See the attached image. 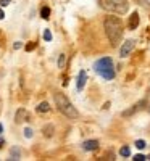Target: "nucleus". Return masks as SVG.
<instances>
[{"label": "nucleus", "instance_id": "nucleus-1", "mask_svg": "<svg viewBox=\"0 0 150 161\" xmlns=\"http://www.w3.org/2000/svg\"><path fill=\"white\" fill-rule=\"evenodd\" d=\"M104 27H105V32H107L110 44L113 47H116L121 42V39H123V31H124L123 21H121L118 16H107Z\"/></svg>", "mask_w": 150, "mask_h": 161}, {"label": "nucleus", "instance_id": "nucleus-2", "mask_svg": "<svg viewBox=\"0 0 150 161\" xmlns=\"http://www.w3.org/2000/svg\"><path fill=\"white\" fill-rule=\"evenodd\" d=\"M53 100H55V105H57L58 111L63 113L66 118H70V119H78V118H79L78 110L71 105V102H70L66 97H65L63 93H55V95H53Z\"/></svg>", "mask_w": 150, "mask_h": 161}, {"label": "nucleus", "instance_id": "nucleus-3", "mask_svg": "<svg viewBox=\"0 0 150 161\" xmlns=\"http://www.w3.org/2000/svg\"><path fill=\"white\" fill-rule=\"evenodd\" d=\"M99 7L108 13H119L123 15L129 10L128 0H97Z\"/></svg>", "mask_w": 150, "mask_h": 161}, {"label": "nucleus", "instance_id": "nucleus-4", "mask_svg": "<svg viewBox=\"0 0 150 161\" xmlns=\"http://www.w3.org/2000/svg\"><path fill=\"white\" fill-rule=\"evenodd\" d=\"M94 69H95L102 78L107 79V81H111L115 78V69H113V60L110 56H104L100 58L99 61H95L94 64Z\"/></svg>", "mask_w": 150, "mask_h": 161}, {"label": "nucleus", "instance_id": "nucleus-5", "mask_svg": "<svg viewBox=\"0 0 150 161\" xmlns=\"http://www.w3.org/2000/svg\"><path fill=\"white\" fill-rule=\"evenodd\" d=\"M134 45H136V42L133 40V39H129V40H124V44L121 45V50H119V53H121V56H128L131 52L134 50Z\"/></svg>", "mask_w": 150, "mask_h": 161}, {"label": "nucleus", "instance_id": "nucleus-6", "mask_svg": "<svg viewBox=\"0 0 150 161\" xmlns=\"http://www.w3.org/2000/svg\"><path fill=\"white\" fill-rule=\"evenodd\" d=\"M82 148L86 150V151L97 150V148H99V140H86V142L82 144Z\"/></svg>", "mask_w": 150, "mask_h": 161}, {"label": "nucleus", "instance_id": "nucleus-7", "mask_svg": "<svg viewBox=\"0 0 150 161\" xmlns=\"http://www.w3.org/2000/svg\"><path fill=\"white\" fill-rule=\"evenodd\" d=\"M86 81H87V74L86 71H79V76H78V90L81 92L86 86Z\"/></svg>", "mask_w": 150, "mask_h": 161}, {"label": "nucleus", "instance_id": "nucleus-8", "mask_svg": "<svg viewBox=\"0 0 150 161\" xmlns=\"http://www.w3.org/2000/svg\"><path fill=\"white\" fill-rule=\"evenodd\" d=\"M15 121L20 124V122H23V121H27V111L24 110V108H20L16 111V116H15Z\"/></svg>", "mask_w": 150, "mask_h": 161}, {"label": "nucleus", "instance_id": "nucleus-9", "mask_svg": "<svg viewBox=\"0 0 150 161\" xmlns=\"http://www.w3.org/2000/svg\"><path fill=\"white\" fill-rule=\"evenodd\" d=\"M139 15H137V12L136 13H133L129 16V29H137V26H139Z\"/></svg>", "mask_w": 150, "mask_h": 161}, {"label": "nucleus", "instance_id": "nucleus-10", "mask_svg": "<svg viewBox=\"0 0 150 161\" xmlns=\"http://www.w3.org/2000/svg\"><path fill=\"white\" fill-rule=\"evenodd\" d=\"M142 105H145V100H142L140 103H137V105H134V107L131 108V110L124 111V113H123V116H131V115H133L134 111H137V110H140V108H142Z\"/></svg>", "mask_w": 150, "mask_h": 161}, {"label": "nucleus", "instance_id": "nucleus-11", "mask_svg": "<svg viewBox=\"0 0 150 161\" xmlns=\"http://www.w3.org/2000/svg\"><path fill=\"white\" fill-rule=\"evenodd\" d=\"M53 130H55V127H53L52 124H47V126L42 127V132H44L45 137H52V135H53Z\"/></svg>", "mask_w": 150, "mask_h": 161}, {"label": "nucleus", "instance_id": "nucleus-12", "mask_svg": "<svg viewBox=\"0 0 150 161\" xmlns=\"http://www.w3.org/2000/svg\"><path fill=\"white\" fill-rule=\"evenodd\" d=\"M37 111L39 113H47V111H50V105L47 102H42L39 103V107H37Z\"/></svg>", "mask_w": 150, "mask_h": 161}, {"label": "nucleus", "instance_id": "nucleus-13", "mask_svg": "<svg viewBox=\"0 0 150 161\" xmlns=\"http://www.w3.org/2000/svg\"><path fill=\"white\" fill-rule=\"evenodd\" d=\"M41 18H44V20H49V18H50V8H49V7H42Z\"/></svg>", "mask_w": 150, "mask_h": 161}, {"label": "nucleus", "instance_id": "nucleus-14", "mask_svg": "<svg viewBox=\"0 0 150 161\" xmlns=\"http://www.w3.org/2000/svg\"><path fill=\"white\" fill-rule=\"evenodd\" d=\"M20 155H21V151L18 147H13L12 148V158L10 159H20Z\"/></svg>", "mask_w": 150, "mask_h": 161}, {"label": "nucleus", "instance_id": "nucleus-15", "mask_svg": "<svg viewBox=\"0 0 150 161\" xmlns=\"http://www.w3.org/2000/svg\"><path fill=\"white\" fill-rule=\"evenodd\" d=\"M119 155L121 156H129L131 155V150H129V147H121V150H119Z\"/></svg>", "mask_w": 150, "mask_h": 161}, {"label": "nucleus", "instance_id": "nucleus-16", "mask_svg": "<svg viewBox=\"0 0 150 161\" xmlns=\"http://www.w3.org/2000/svg\"><path fill=\"white\" fill-rule=\"evenodd\" d=\"M44 40H47V42H50V40H52V32H50L49 29H45V31H44Z\"/></svg>", "mask_w": 150, "mask_h": 161}, {"label": "nucleus", "instance_id": "nucleus-17", "mask_svg": "<svg viewBox=\"0 0 150 161\" xmlns=\"http://www.w3.org/2000/svg\"><path fill=\"white\" fill-rule=\"evenodd\" d=\"M24 137H26V139H31V137H32V129H31V127H26V129H24Z\"/></svg>", "mask_w": 150, "mask_h": 161}, {"label": "nucleus", "instance_id": "nucleus-18", "mask_svg": "<svg viewBox=\"0 0 150 161\" xmlns=\"http://www.w3.org/2000/svg\"><path fill=\"white\" fill-rule=\"evenodd\" d=\"M63 66H65V55L61 53L60 58H58V68H63Z\"/></svg>", "mask_w": 150, "mask_h": 161}, {"label": "nucleus", "instance_id": "nucleus-19", "mask_svg": "<svg viewBox=\"0 0 150 161\" xmlns=\"http://www.w3.org/2000/svg\"><path fill=\"white\" fill-rule=\"evenodd\" d=\"M136 147H137V148H140V150L145 148V142H144V140H137V142H136Z\"/></svg>", "mask_w": 150, "mask_h": 161}, {"label": "nucleus", "instance_id": "nucleus-20", "mask_svg": "<svg viewBox=\"0 0 150 161\" xmlns=\"http://www.w3.org/2000/svg\"><path fill=\"white\" fill-rule=\"evenodd\" d=\"M133 159H134V161H144V159H147V158H145L144 155H136Z\"/></svg>", "mask_w": 150, "mask_h": 161}, {"label": "nucleus", "instance_id": "nucleus-21", "mask_svg": "<svg viewBox=\"0 0 150 161\" xmlns=\"http://www.w3.org/2000/svg\"><path fill=\"white\" fill-rule=\"evenodd\" d=\"M12 0H0V7H8Z\"/></svg>", "mask_w": 150, "mask_h": 161}, {"label": "nucleus", "instance_id": "nucleus-22", "mask_svg": "<svg viewBox=\"0 0 150 161\" xmlns=\"http://www.w3.org/2000/svg\"><path fill=\"white\" fill-rule=\"evenodd\" d=\"M34 47H36V44H27V45H26V50H27V52H31V50L34 49Z\"/></svg>", "mask_w": 150, "mask_h": 161}, {"label": "nucleus", "instance_id": "nucleus-23", "mask_svg": "<svg viewBox=\"0 0 150 161\" xmlns=\"http://www.w3.org/2000/svg\"><path fill=\"white\" fill-rule=\"evenodd\" d=\"M13 49H15V50H18V49H21V42H15V45H13Z\"/></svg>", "mask_w": 150, "mask_h": 161}, {"label": "nucleus", "instance_id": "nucleus-24", "mask_svg": "<svg viewBox=\"0 0 150 161\" xmlns=\"http://www.w3.org/2000/svg\"><path fill=\"white\" fill-rule=\"evenodd\" d=\"M3 18H5V13H3L2 8H0V20H3Z\"/></svg>", "mask_w": 150, "mask_h": 161}, {"label": "nucleus", "instance_id": "nucleus-25", "mask_svg": "<svg viewBox=\"0 0 150 161\" xmlns=\"http://www.w3.org/2000/svg\"><path fill=\"white\" fill-rule=\"evenodd\" d=\"M3 145H5V140H3V139H2V137H0V148H2V147H3Z\"/></svg>", "mask_w": 150, "mask_h": 161}, {"label": "nucleus", "instance_id": "nucleus-26", "mask_svg": "<svg viewBox=\"0 0 150 161\" xmlns=\"http://www.w3.org/2000/svg\"><path fill=\"white\" fill-rule=\"evenodd\" d=\"M2 132H3V126H2V124H0V134H2Z\"/></svg>", "mask_w": 150, "mask_h": 161}]
</instances>
